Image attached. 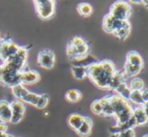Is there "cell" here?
Listing matches in <instances>:
<instances>
[{"label":"cell","mask_w":148,"mask_h":137,"mask_svg":"<svg viewBox=\"0 0 148 137\" xmlns=\"http://www.w3.org/2000/svg\"><path fill=\"white\" fill-rule=\"evenodd\" d=\"M115 72V65L110 60L97 62L87 68V76L101 89H109L110 82Z\"/></svg>","instance_id":"obj_1"},{"label":"cell","mask_w":148,"mask_h":137,"mask_svg":"<svg viewBox=\"0 0 148 137\" xmlns=\"http://www.w3.org/2000/svg\"><path fill=\"white\" fill-rule=\"evenodd\" d=\"M108 100L113 110V117L116 119L117 125L126 123L132 117L133 108L127 100L117 94L108 95Z\"/></svg>","instance_id":"obj_2"},{"label":"cell","mask_w":148,"mask_h":137,"mask_svg":"<svg viewBox=\"0 0 148 137\" xmlns=\"http://www.w3.org/2000/svg\"><path fill=\"white\" fill-rule=\"evenodd\" d=\"M30 47L31 45H28V47H20L16 55H14L9 60L4 62L3 65H2L3 68L18 73H21L23 70H25V64H26V59H27L28 49Z\"/></svg>","instance_id":"obj_3"},{"label":"cell","mask_w":148,"mask_h":137,"mask_svg":"<svg viewBox=\"0 0 148 137\" xmlns=\"http://www.w3.org/2000/svg\"><path fill=\"white\" fill-rule=\"evenodd\" d=\"M131 12H132V8L129 2L127 1H115L111 6H110L109 14H111L113 17L116 19L124 21V20H128L130 17Z\"/></svg>","instance_id":"obj_4"},{"label":"cell","mask_w":148,"mask_h":137,"mask_svg":"<svg viewBox=\"0 0 148 137\" xmlns=\"http://www.w3.org/2000/svg\"><path fill=\"white\" fill-rule=\"evenodd\" d=\"M33 3L37 15L41 19H49L55 14L56 1L53 0H36Z\"/></svg>","instance_id":"obj_5"},{"label":"cell","mask_w":148,"mask_h":137,"mask_svg":"<svg viewBox=\"0 0 148 137\" xmlns=\"http://www.w3.org/2000/svg\"><path fill=\"white\" fill-rule=\"evenodd\" d=\"M20 47H18L15 42L11 40L9 36H6L4 38H2V45L1 49H0V59L2 60V62H6L7 60H9L10 58H12L14 55H16Z\"/></svg>","instance_id":"obj_6"},{"label":"cell","mask_w":148,"mask_h":137,"mask_svg":"<svg viewBox=\"0 0 148 137\" xmlns=\"http://www.w3.org/2000/svg\"><path fill=\"white\" fill-rule=\"evenodd\" d=\"M20 74L21 73L14 72V71H10L3 68V73L0 77V83L3 86L12 88V87L20 84Z\"/></svg>","instance_id":"obj_7"},{"label":"cell","mask_w":148,"mask_h":137,"mask_svg":"<svg viewBox=\"0 0 148 137\" xmlns=\"http://www.w3.org/2000/svg\"><path fill=\"white\" fill-rule=\"evenodd\" d=\"M56 63V55L51 49H42L37 55V64L41 68H51Z\"/></svg>","instance_id":"obj_8"},{"label":"cell","mask_w":148,"mask_h":137,"mask_svg":"<svg viewBox=\"0 0 148 137\" xmlns=\"http://www.w3.org/2000/svg\"><path fill=\"white\" fill-rule=\"evenodd\" d=\"M10 107H11L12 112V117L10 123L12 124H17L22 120L25 113V105L23 102L20 100H14L10 103Z\"/></svg>","instance_id":"obj_9"},{"label":"cell","mask_w":148,"mask_h":137,"mask_svg":"<svg viewBox=\"0 0 148 137\" xmlns=\"http://www.w3.org/2000/svg\"><path fill=\"white\" fill-rule=\"evenodd\" d=\"M122 21L121 20L116 19L115 17L111 15V14H106L103 18V29L105 30L107 34H113L116 30L120 27Z\"/></svg>","instance_id":"obj_10"},{"label":"cell","mask_w":148,"mask_h":137,"mask_svg":"<svg viewBox=\"0 0 148 137\" xmlns=\"http://www.w3.org/2000/svg\"><path fill=\"white\" fill-rule=\"evenodd\" d=\"M40 76L36 71L25 68L20 74V84L21 85H31L38 82Z\"/></svg>","instance_id":"obj_11"},{"label":"cell","mask_w":148,"mask_h":137,"mask_svg":"<svg viewBox=\"0 0 148 137\" xmlns=\"http://www.w3.org/2000/svg\"><path fill=\"white\" fill-rule=\"evenodd\" d=\"M12 117L10 103L5 100L0 101V121L3 123H10Z\"/></svg>","instance_id":"obj_12"},{"label":"cell","mask_w":148,"mask_h":137,"mask_svg":"<svg viewBox=\"0 0 148 137\" xmlns=\"http://www.w3.org/2000/svg\"><path fill=\"white\" fill-rule=\"evenodd\" d=\"M72 62V65L73 66H76V67H82V68H88L90 66H92L93 64L97 63V59H96L94 55H86L84 57H81L78 58V59H75L73 60Z\"/></svg>","instance_id":"obj_13"},{"label":"cell","mask_w":148,"mask_h":137,"mask_svg":"<svg viewBox=\"0 0 148 137\" xmlns=\"http://www.w3.org/2000/svg\"><path fill=\"white\" fill-rule=\"evenodd\" d=\"M130 32H131V24L129 22V20H124L122 21L121 23L120 27L114 32V35L116 37H118V39L120 40H125V39L128 37V35L130 34Z\"/></svg>","instance_id":"obj_14"},{"label":"cell","mask_w":148,"mask_h":137,"mask_svg":"<svg viewBox=\"0 0 148 137\" xmlns=\"http://www.w3.org/2000/svg\"><path fill=\"white\" fill-rule=\"evenodd\" d=\"M92 128H93V121L90 117H84V121L81 124L79 129L77 130V133L82 137H87L91 134Z\"/></svg>","instance_id":"obj_15"},{"label":"cell","mask_w":148,"mask_h":137,"mask_svg":"<svg viewBox=\"0 0 148 137\" xmlns=\"http://www.w3.org/2000/svg\"><path fill=\"white\" fill-rule=\"evenodd\" d=\"M133 117H134L137 125H146V124H148V117L145 114L142 106H138L135 109H133Z\"/></svg>","instance_id":"obj_16"},{"label":"cell","mask_w":148,"mask_h":137,"mask_svg":"<svg viewBox=\"0 0 148 137\" xmlns=\"http://www.w3.org/2000/svg\"><path fill=\"white\" fill-rule=\"evenodd\" d=\"M126 62L131 65L135 66V67H141L143 68V59L137 51H131L127 53L126 55Z\"/></svg>","instance_id":"obj_17"},{"label":"cell","mask_w":148,"mask_h":137,"mask_svg":"<svg viewBox=\"0 0 148 137\" xmlns=\"http://www.w3.org/2000/svg\"><path fill=\"white\" fill-rule=\"evenodd\" d=\"M83 121H84V116L78 113L71 114L68 117V120H66L69 126H70L71 128H73L75 131H77V130L79 129V127H80L81 124L83 123Z\"/></svg>","instance_id":"obj_18"},{"label":"cell","mask_w":148,"mask_h":137,"mask_svg":"<svg viewBox=\"0 0 148 137\" xmlns=\"http://www.w3.org/2000/svg\"><path fill=\"white\" fill-rule=\"evenodd\" d=\"M125 80H126V76L124 75V73L117 72V71H116L115 74H114L113 77H112L111 82H110L109 90L115 91L119 85L122 84V83H125Z\"/></svg>","instance_id":"obj_19"},{"label":"cell","mask_w":148,"mask_h":137,"mask_svg":"<svg viewBox=\"0 0 148 137\" xmlns=\"http://www.w3.org/2000/svg\"><path fill=\"white\" fill-rule=\"evenodd\" d=\"M77 10H78L79 14L84 17H88L93 13V6L91 5L88 2H82V3H79L77 6Z\"/></svg>","instance_id":"obj_20"},{"label":"cell","mask_w":148,"mask_h":137,"mask_svg":"<svg viewBox=\"0 0 148 137\" xmlns=\"http://www.w3.org/2000/svg\"><path fill=\"white\" fill-rule=\"evenodd\" d=\"M100 103H101L102 107H103V116H107V117H113L114 113L113 110H112V107L109 103V100H108V95L107 96H104L103 98L99 99Z\"/></svg>","instance_id":"obj_21"},{"label":"cell","mask_w":148,"mask_h":137,"mask_svg":"<svg viewBox=\"0 0 148 137\" xmlns=\"http://www.w3.org/2000/svg\"><path fill=\"white\" fill-rule=\"evenodd\" d=\"M66 99L71 103L79 102L82 99V93H81V91L77 90V89H71V90L66 91Z\"/></svg>","instance_id":"obj_22"},{"label":"cell","mask_w":148,"mask_h":137,"mask_svg":"<svg viewBox=\"0 0 148 137\" xmlns=\"http://www.w3.org/2000/svg\"><path fill=\"white\" fill-rule=\"evenodd\" d=\"M142 71V68L141 67H135V66L131 65V64L129 63H125L124 65V71H123V73H124V75L127 77H133V76H136V75H138L139 73Z\"/></svg>","instance_id":"obj_23"},{"label":"cell","mask_w":148,"mask_h":137,"mask_svg":"<svg viewBox=\"0 0 148 137\" xmlns=\"http://www.w3.org/2000/svg\"><path fill=\"white\" fill-rule=\"evenodd\" d=\"M11 89H12V92H13V95L17 99H19L20 101L22 100V98H23V97L26 95V93L28 92V90H26V89L23 87V85H21V84L16 85V86L12 87Z\"/></svg>","instance_id":"obj_24"},{"label":"cell","mask_w":148,"mask_h":137,"mask_svg":"<svg viewBox=\"0 0 148 137\" xmlns=\"http://www.w3.org/2000/svg\"><path fill=\"white\" fill-rule=\"evenodd\" d=\"M72 74L77 80H83L87 76V68L82 67L72 66Z\"/></svg>","instance_id":"obj_25"},{"label":"cell","mask_w":148,"mask_h":137,"mask_svg":"<svg viewBox=\"0 0 148 137\" xmlns=\"http://www.w3.org/2000/svg\"><path fill=\"white\" fill-rule=\"evenodd\" d=\"M38 99H39V95L35 94V93H31L28 91L25 96L22 98L21 101L22 102H25V103H28V104H31V105L35 106L37 101H38Z\"/></svg>","instance_id":"obj_26"},{"label":"cell","mask_w":148,"mask_h":137,"mask_svg":"<svg viewBox=\"0 0 148 137\" xmlns=\"http://www.w3.org/2000/svg\"><path fill=\"white\" fill-rule=\"evenodd\" d=\"M143 87H144V82L140 78H134L133 80H131L129 85V89L131 91H141Z\"/></svg>","instance_id":"obj_27"},{"label":"cell","mask_w":148,"mask_h":137,"mask_svg":"<svg viewBox=\"0 0 148 137\" xmlns=\"http://www.w3.org/2000/svg\"><path fill=\"white\" fill-rule=\"evenodd\" d=\"M129 100H131L133 103L138 104V105H143V99L141 95V91H131Z\"/></svg>","instance_id":"obj_28"},{"label":"cell","mask_w":148,"mask_h":137,"mask_svg":"<svg viewBox=\"0 0 148 137\" xmlns=\"http://www.w3.org/2000/svg\"><path fill=\"white\" fill-rule=\"evenodd\" d=\"M91 111L96 115H102L103 114V107L100 103V100H96L91 104Z\"/></svg>","instance_id":"obj_29"},{"label":"cell","mask_w":148,"mask_h":137,"mask_svg":"<svg viewBox=\"0 0 148 137\" xmlns=\"http://www.w3.org/2000/svg\"><path fill=\"white\" fill-rule=\"evenodd\" d=\"M49 97L47 96V94L39 95V99H38V101H37L35 107L39 108V109L45 108V107H47V103H49Z\"/></svg>","instance_id":"obj_30"},{"label":"cell","mask_w":148,"mask_h":137,"mask_svg":"<svg viewBox=\"0 0 148 137\" xmlns=\"http://www.w3.org/2000/svg\"><path fill=\"white\" fill-rule=\"evenodd\" d=\"M117 137H135L134 129L129 128V129H125L123 131L119 132L117 134Z\"/></svg>","instance_id":"obj_31"},{"label":"cell","mask_w":148,"mask_h":137,"mask_svg":"<svg viewBox=\"0 0 148 137\" xmlns=\"http://www.w3.org/2000/svg\"><path fill=\"white\" fill-rule=\"evenodd\" d=\"M141 95H142L143 102H147L148 101V89H142V90H141Z\"/></svg>","instance_id":"obj_32"},{"label":"cell","mask_w":148,"mask_h":137,"mask_svg":"<svg viewBox=\"0 0 148 137\" xmlns=\"http://www.w3.org/2000/svg\"><path fill=\"white\" fill-rule=\"evenodd\" d=\"M142 108H143V110H144V112H145V114H146V116L148 117V101H147V102L143 103Z\"/></svg>","instance_id":"obj_33"},{"label":"cell","mask_w":148,"mask_h":137,"mask_svg":"<svg viewBox=\"0 0 148 137\" xmlns=\"http://www.w3.org/2000/svg\"><path fill=\"white\" fill-rule=\"evenodd\" d=\"M0 137H14V136H13V135H11V134L6 133V132H3V133L0 134Z\"/></svg>","instance_id":"obj_34"},{"label":"cell","mask_w":148,"mask_h":137,"mask_svg":"<svg viewBox=\"0 0 148 137\" xmlns=\"http://www.w3.org/2000/svg\"><path fill=\"white\" fill-rule=\"evenodd\" d=\"M142 3L144 4V6L148 9V0H145V1H142Z\"/></svg>","instance_id":"obj_35"},{"label":"cell","mask_w":148,"mask_h":137,"mask_svg":"<svg viewBox=\"0 0 148 137\" xmlns=\"http://www.w3.org/2000/svg\"><path fill=\"white\" fill-rule=\"evenodd\" d=\"M2 73H3V66H2V65H0V77H1Z\"/></svg>","instance_id":"obj_36"},{"label":"cell","mask_w":148,"mask_h":137,"mask_svg":"<svg viewBox=\"0 0 148 137\" xmlns=\"http://www.w3.org/2000/svg\"><path fill=\"white\" fill-rule=\"evenodd\" d=\"M110 137H117V134H111V136Z\"/></svg>","instance_id":"obj_37"},{"label":"cell","mask_w":148,"mask_h":137,"mask_svg":"<svg viewBox=\"0 0 148 137\" xmlns=\"http://www.w3.org/2000/svg\"><path fill=\"white\" fill-rule=\"evenodd\" d=\"M1 45H2V38L0 39V49H1Z\"/></svg>","instance_id":"obj_38"},{"label":"cell","mask_w":148,"mask_h":137,"mask_svg":"<svg viewBox=\"0 0 148 137\" xmlns=\"http://www.w3.org/2000/svg\"><path fill=\"white\" fill-rule=\"evenodd\" d=\"M142 137H148V134H145V135H143Z\"/></svg>","instance_id":"obj_39"},{"label":"cell","mask_w":148,"mask_h":137,"mask_svg":"<svg viewBox=\"0 0 148 137\" xmlns=\"http://www.w3.org/2000/svg\"><path fill=\"white\" fill-rule=\"evenodd\" d=\"M0 39H1V35H0Z\"/></svg>","instance_id":"obj_40"}]
</instances>
